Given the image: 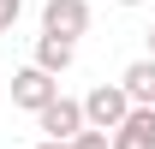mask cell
<instances>
[{
	"mask_svg": "<svg viewBox=\"0 0 155 149\" xmlns=\"http://www.w3.org/2000/svg\"><path fill=\"white\" fill-rule=\"evenodd\" d=\"M125 113H131V95H125V84H96V90L84 95V119H90L96 131H114Z\"/></svg>",
	"mask_w": 155,
	"mask_h": 149,
	"instance_id": "1",
	"label": "cell"
},
{
	"mask_svg": "<svg viewBox=\"0 0 155 149\" xmlns=\"http://www.w3.org/2000/svg\"><path fill=\"white\" fill-rule=\"evenodd\" d=\"M54 95H60V78H54V72H42L36 60H30V66L12 78V101H18L24 113H42L48 101H54Z\"/></svg>",
	"mask_w": 155,
	"mask_h": 149,
	"instance_id": "2",
	"label": "cell"
},
{
	"mask_svg": "<svg viewBox=\"0 0 155 149\" xmlns=\"http://www.w3.org/2000/svg\"><path fill=\"white\" fill-rule=\"evenodd\" d=\"M42 30L78 42L84 30H90V0H42Z\"/></svg>",
	"mask_w": 155,
	"mask_h": 149,
	"instance_id": "3",
	"label": "cell"
},
{
	"mask_svg": "<svg viewBox=\"0 0 155 149\" xmlns=\"http://www.w3.org/2000/svg\"><path fill=\"white\" fill-rule=\"evenodd\" d=\"M36 125L48 131V137H60V143H72V137L90 125V119H84V101H72V95H54V101L36 113Z\"/></svg>",
	"mask_w": 155,
	"mask_h": 149,
	"instance_id": "4",
	"label": "cell"
},
{
	"mask_svg": "<svg viewBox=\"0 0 155 149\" xmlns=\"http://www.w3.org/2000/svg\"><path fill=\"white\" fill-rule=\"evenodd\" d=\"M107 149H155V108H131L107 131Z\"/></svg>",
	"mask_w": 155,
	"mask_h": 149,
	"instance_id": "5",
	"label": "cell"
},
{
	"mask_svg": "<svg viewBox=\"0 0 155 149\" xmlns=\"http://www.w3.org/2000/svg\"><path fill=\"white\" fill-rule=\"evenodd\" d=\"M119 84H125V95H131V108H155V60H131L125 72H119Z\"/></svg>",
	"mask_w": 155,
	"mask_h": 149,
	"instance_id": "6",
	"label": "cell"
},
{
	"mask_svg": "<svg viewBox=\"0 0 155 149\" xmlns=\"http://www.w3.org/2000/svg\"><path fill=\"white\" fill-rule=\"evenodd\" d=\"M72 60H78V42H66V36H48V30H42L36 36V66L42 72H72Z\"/></svg>",
	"mask_w": 155,
	"mask_h": 149,
	"instance_id": "7",
	"label": "cell"
},
{
	"mask_svg": "<svg viewBox=\"0 0 155 149\" xmlns=\"http://www.w3.org/2000/svg\"><path fill=\"white\" fill-rule=\"evenodd\" d=\"M72 149H107V131H96V125H84L72 137Z\"/></svg>",
	"mask_w": 155,
	"mask_h": 149,
	"instance_id": "8",
	"label": "cell"
},
{
	"mask_svg": "<svg viewBox=\"0 0 155 149\" xmlns=\"http://www.w3.org/2000/svg\"><path fill=\"white\" fill-rule=\"evenodd\" d=\"M18 18H24V0H0V36H6Z\"/></svg>",
	"mask_w": 155,
	"mask_h": 149,
	"instance_id": "9",
	"label": "cell"
},
{
	"mask_svg": "<svg viewBox=\"0 0 155 149\" xmlns=\"http://www.w3.org/2000/svg\"><path fill=\"white\" fill-rule=\"evenodd\" d=\"M36 149H72V143H60V137H42V143Z\"/></svg>",
	"mask_w": 155,
	"mask_h": 149,
	"instance_id": "10",
	"label": "cell"
},
{
	"mask_svg": "<svg viewBox=\"0 0 155 149\" xmlns=\"http://www.w3.org/2000/svg\"><path fill=\"white\" fill-rule=\"evenodd\" d=\"M114 6H143V0H114Z\"/></svg>",
	"mask_w": 155,
	"mask_h": 149,
	"instance_id": "11",
	"label": "cell"
},
{
	"mask_svg": "<svg viewBox=\"0 0 155 149\" xmlns=\"http://www.w3.org/2000/svg\"><path fill=\"white\" fill-rule=\"evenodd\" d=\"M149 60H155V30H149Z\"/></svg>",
	"mask_w": 155,
	"mask_h": 149,
	"instance_id": "12",
	"label": "cell"
}]
</instances>
